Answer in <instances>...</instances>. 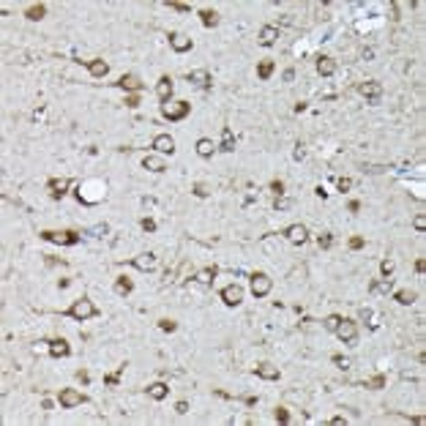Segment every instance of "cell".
<instances>
[{
  "label": "cell",
  "mask_w": 426,
  "mask_h": 426,
  "mask_svg": "<svg viewBox=\"0 0 426 426\" xmlns=\"http://www.w3.org/2000/svg\"><path fill=\"white\" fill-rule=\"evenodd\" d=\"M63 314L71 317V320H77V323H85V320H90V317H96L98 309H96V303L90 301V298H77Z\"/></svg>",
  "instance_id": "cell-1"
},
{
  "label": "cell",
  "mask_w": 426,
  "mask_h": 426,
  "mask_svg": "<svg viewBox=\"0 0 426 426\" xmlns=\"http://www.w3.org/2000/svg\"><path fill=\"white\" fill-rule=\"evenodd\" d=\"M41 238H44V241H49V243H58V246H77V243L82 241V235L74 232V230H69V232H63V235L52 232V230H44Z\"/></svg>",
  "instance_id": "cell-2"
},
{
  "label": "cell",
  "mask_w": 426,
  "mask_h": 426,
  "mask_svg": "<svg viewBox=\"0 0 426 426\" xmlns=\"http://www.w3.org/2000/svg\"><path fill=\"white\" fill-rule=\"evenodd\" d=\"M189 112H192V104L189 101H175V104H164V107H161V115H164L170 123H178V120L189 117Z\"/></svg>",
  "instance_id": "cell-3"
},
{
  "label": "cell",
  "mask_w": 426,
  "mask_h": 426,
  "mask_svg": "<svg viewBox=\"0 0 426 426\" xmlns=\"http://www.w3.org/2000/svg\"><path fill=\"white\" fill-rule=\"evenodd\" d=\"M58 402H60L63 410H74V407L85 405V402H88V396H85V393H79L77 388H63V391L58 393Z\"/></svg>",
  "instance_id": "cell-4"
},
{
  "label": "cell",
  "mask_w": 426,
  "mask_h": 426,
  "mask_svg": "<svg viewBox=\"0 0 426 426\" xmlns=\"http://www.w3.org/2000/svg\"><path fill=\"white\" fill-rule=\"evenodd\" d=\"M339 339H342L344 344H350V347H358V325L352 323V320H344L342 317V323H339V328L333 330Z\"/></svg>",
  "instance_id": "cell-5"
},
{
  "label": "cell",
  "mask_w": 426,
  "mask_h": 426,
  "mask_svg": "<svg viewBox=\"0 0 426 426\" xmlns=\"http://www.w3.org/2000/svg\"><path fill=\"white\" fill-rule=\"evenodd\" d=\"M271 287H273V279H271L268 273H252V292H254V298H265L271 292Z\"/></svg>",
  "instance_id": "cell-6"
},
{
  "label": "cell",
  "mask_w": 426,
  "mask_h": 426,
  "mask_svg": "<svg viewBox=\"0 0 426 426\" xmlns=\"http://www.w3.org/2000/svg\"><path fill=\"white\" fill-rule=\"evenodd\" d=\"M129 265H134V268L142 271V273H151V271H156V268H158V257L153 254V252H145V254L131 257Z\"/></svg>",
  "instance_id": "cell-7"
},
{
  "label": "cell",
  "mask_w": 426,
  "mask_h": 426,
  "mask_svg": "<svg viewBox=\"0 0 426 426\" xmlns=\"http://www.w3.org/2000/svg\"><path fill=\"white\" fill-rule=\"evenodd\" d=\"M358 90H361V96H364L369 104H380V98H383V85L374 82V79L361 82V85H358Z\"/></svg>",
  "instance_id": "cell-8"
},
{
  "label": "cell",
  "mask_w": 426,
  "mask_h": 426,
  "mask_svg": "<svg viewBox=\"0 0 426 426\" xmlns=\"http://www.w3.org/2000/svg\"><path fill=\"white\" fill-rule=\"evenodd\" d=\"M284 238H287L292 246H303V243L309 241V230L303 227V224H290V227L284 230Z\"/></svg>",
  "instance_id": "cell-9"
},
{
  "label": "cell",
  "mask_w": 426,
  "mask_h": 426,
  "mask_svg": "<svg viewBox=\"0 0 426 426\" xmlns=\"http://www.w3.org/2000/svg\"><path fill=\"white\" fill-rule=\"evenodd\" d=\"M221 301L227 303V306H241V303H243V287H238V284H227V287L221 290Z\"/></svg>",
  "instance_id": "cell-10"
},
{
  "label": "cell",
  "mask_w": 426,
  "mask_h": 426,
  "mask_svg": "<svg viewBox=\"0 0 426 426\" xmlns=\"http://www.w3.org/2000/svg\"><path fill=\"white\" fill-rule=\"evenodd\" d=\"M172 90H175V85H172L170 74H164V77H161V79L156 82V96H158V101H161V107H164V104H170Z\"/></svg>",
  "instance_id": "cell-11"
},
{
  "label": "cell",
  "mask_w": 426,
  "mask_h": 426,
  "mask_svg": "<svg viewBox=\"0 0 426 426\" xmlns=\"http://www.w3.org/2000/svg\"><path fill=\"white\" fill-rule=\"evenodd\" d=\"M254 374H257L260 380H268V383H273V380L282 377L279 366H273V364H257V366H254Z\"/></svg>",
  "instance_id": "cell-12"
},
{
  "label": "cell",
  "mask_w": 426,
  "mask_h": 426,
  "mask_svg": "<svg viewBox=\"0 0 426 426\" xmlns=\"http://www.w3.org/2000/svg\"><path fill=\"white\" fill-rule=\"evenodd\" d=\"M170 47L172 52H178V55H183V52H189L192 49V39L183 33H170Z\"/></svg>",
  "instance_id": "cell-13"
},
{
  "label": "cell",
  "mask_w": 426,
  "mask_h": 426,
  "mask_svg": "<svg viewBox=\"0 0 426 426\" xmlns=\"http://www.w3.org/2000/svg\"><path fill=\"white\" fill-rule=\"evenodd\" d=\"M85 66H88V71H90L93 79H104V77L110 74V63H104L101 58H96V60H85Z\"/></svg>",
  "instance_id": "cell-14"
},
{
  "label": "cell",
  "mask_w": 426,
  "mask_h": 426,
  "mask_svg": "<svg viewBox=\"0 0 426 426\" xmlns=\"http://www.w3.org/2000/svg\"><path fill=\"white\" fill-rule=\"evenodd\" d=\"M186 79H189L192 85H197V88H202V90L211 88V74H208L205 69H194V71H189V74H186Z\"/></svg>",
  "instance_id": "cell-15"
},
{
  "label": "cell",
  "mask_w": 426,
  "mask_h": 426,
  "mask_svg": "<svg viewBox=\"0 0 426 426\" xmlns=\"http://www.w3.org/2000/svg\"><path fill=\"white\" fill-rule=\"evenodd\" d=\"M339 71V63L333 60V58H317V74L320 77H333Z\"/></svg>",
  "instance_id": "cell-16"
},
{
  "label": "cell",
  "mask_w": 426,
  "mask_h": 426,
  "mask_svg": "<svg viewBox=\"0 0 426 426\" xmlns=\"http://www.w3.org/2000/svg\"><path fill=\"white\" fill-rule=\"evenodd\" d=\"M153 148H156L158 153H175V139L170 137V134H156L153 137Z\"/></svg>",
  "instance_id": "cell-17"
},
{
  "label": "cell",
  "mask_w": 426,
  "mask_h": 426,
  "mask_svg": "<svg viewBox=\"0 0 426 426\" xmlns=\"http://www.w3.org/2000/svg\"><path fill=\"white\" fill-rule=\"evenodd\" d=\"M49 355L52 358H69L71 355V347L66 339H52L49 342Z\"/></svg>",
  "instance_id": "cell-18"
},
{
  "label": "cell",
  "mask_w": 426,
  "mask_h": 426,
  "mask_svg": "<svg viewBox=\"0 0 426 426\" xmlns=\"http://www.w3.org/2000/svg\"><path fill=\"white\" fill-rule=\"evenodd\" d=\"M276 39H279V25H262V30H260V44L262 47H273Z\"/></svg>",
  "instance_id": "cell-19"
},
{
  "label": "cell",
  "mask_w": 426,
  "mask_h": 426,
  "mask_svg": "<svg viewBox=\"0 0 426 426\" xmlns=\"http://www.w3.org/2000/svg\"><path fill=\"white\" fill-rule=\"evenodd\" d=\"M47 189H49V197H52V199H60L63 194H66V189H69V180H66V178H60V180L49 178L47 180Z\"/></svg>",
  "instance_id": "cell-20"
},
{
  "label": "cell",
  "mask_w": 426,
  "mask_h": 426,
  "mask_svg": "<svg viewBox=\"0 0 426 426\" xmlns=\"http://www.w3.org/2000/svg\"><path fill=\"white\" fill-rule=\"evenodd\" d=\"M115 88H120V90H131V93H139L142 90V82H139L134 74H123L120 79L115 82Z\"/></svg>",
  "instance_id": "cell-21"
},
{
  "label": "cell",
  "mask_w": 426,
  "mask_h": 426,
  "mask_svg": "<svg viewBox=\"0 0 426 426\" xmlns=\"http://www.w3.org/2000/svg\"><path fill=\"white\" fill-rule=\"evenodd\" d=\"M142 170L156 172V175H158V172H164V170H167V164H164V158H161V156H153V153H151V156H145V158H142Z\"/></svg>",
  "instance_id": "cell-22"
},
{
  "label": "cell",
  "mask_w": 426,
  "mask_h": 426,
  "mask_svg": "<svg viewBox=\"0 0 426 426\" xmlns=\"http://www.w3.org/2000/svg\"><path fill=\"white\" fill-rule=\"evenodd\" d=\"M224 153H232L235 151V134L230 126H221V145H219Z\"/></svg>",
  "instance_id": "cell-23"
},
{
  "label": "cell",
  "mask_w": 426,
  "mask_h": 426,
  "mask_svg": "<svg viewBox=\"0 0 426 426\" xmlns=\"http://www.w3.org/2000/svg\"><path fill=\"white\" fill-rule=\"evenodd\" d=\"M148 396L156 399V402H161V399L170 396V385H167V383H153V385H148Z\"/></svg>",
  "instance_id": "cell-24"
},
{
  "label": "cell",
  "mask_w": 426,
  "mask_h": 426,
  "mask_svg": "<svg viewBox=\"0 0 426 426\" xmlns=\"http://www.w3.org/2000/svg\"><path fill=\"white\" fill-rule=\"evenodd\" d=\"M216 273H219V268H216V265H208V268H202V271L197 273V282L202 284V287H208V284H213Z\"/></svg>",
  "instance_id": "cell-25"
},
{
  "label": "cell",
  "mask_w": 426,
  "mask_h": 426,
  "mask_svg": "<svg viewBox=\"0 0 426 426\" xmlns=\"http://www.w3.org/2000/svg\"><path fill=\"white\" fill-rule=\"evenodd\" d=\"M213 151H216V145H213V139H208V137L197 139V153H199L202 158H211V156H213Z\"/></svg>",
  "instance_id": "cell-26"
},
{
  "label": "cell",
  "mask_w": 426,
  "mask_h": 426,
  "mask_svg": "<svg viewBox=\"0 0 426 426\" xmlns=\"http://www.w3.org/2000/svg\"><path fill=\"white\" fill-rule=\"evenodd\" d=\"M131 290H134V284H131L129 276H117L115 279V292L117 295H131Z\"/></svg>",
  "instance_id": "cell-27"
},
{
  "label": "cell",
  "mask_w": 426,
  "mask_h": 426,
  "mask_svg": "<svg viewBox=\"0 0 426 426\" xmlns=\"http://www.w3.org/2000/svg\"><path fill=\"white\" fill-rule=\"evenodd\" d=\"M391 290H393V279H391V276H388V279H380V282H371L369 292H374V295H377V292H385V295H388Z\"/></svg>",
  "instance_id": "cell-28"
},
{
  "label": "cell",
  "mask_w": 426,
  "mask_h": 426,
  "mask_svg": "<svg viewBox=\"0 0 426 426\" xmlns=\"http://www.w3.org/2000/svg\"><path fill=\"white\" fill-rule=\"evenodd\" d=\"M415 298H418V295H415L412 290H396V292H393V301L402 303V306H410V303H415Z\"/></svg>",
  "instance_id": "cell-29"
},
{
  "label": "cell",
  "mask_w": 426,
  "mask_h": 426,
  "mask_svg": "<svg viewBox=\"0 0 426 426\" xmlns=\"http://www.w3.org/2000/svg\"><path fill=\"white\" fill-rule=\"evenodd\" d=\"M199 19H202L205 28H216V25H219V14H216L213 8H202V11H199Z\"/></svg>",
  "instance_id": "cell-30"
},
{
  "label": "cell",
  "mask_w": 426,
  "mask_h": 426,
  "mask_svg": "<svg viewBox=\"0 0 426 426\" xmlns=\"http://www.w3.org/2000/svg\"><path fill=\"white\" fill-rule=\"evenodd\" d=\"M25 17H28L30 22H39V19H44V17H47V6H41V3H39V6H30L28 11H25Z\"/></svg>",
  "instance_id": "cell-31"
},
{
  "label": "cell",
  "mask_w": 426,
  "mask_h": 426,
  "mask_svg": "<svg viewBox=\"0 0 426 426\" xmlns=\"http://www.w3.org/2000/svg\"><path fill=\"white\" fill-rule=\"evenodd\" d=\"M273 69H276V66H273V60H262L260 66H257V77H260V79H271Z\"/></svg>",
  "instance_id": "cell-32"
},
{
  "label": "cell",
  "mask_w": 426,
  "mask_h": 426,
  "mask_svg": "<svg viewBox=\"0 0 426 426\" xmlns=\"http://www.w3.org/2000/svg\"><path fill=\"white\" fill-rule=\"evenodd\" d=\"M126 371V364L123 366H117V371L115 374H104V385H110V388H117L120 385V374Z\"/></svg>",
  "instance_id": "cell-33"
},
{
  "label": "cell",
  "mask_w": 426,
  "mask_h": 426,
  "mask_svg": "<svg viewBox=\"0 0 426 426\" xmlns=\"http://www.w3.org/2000/svg\"><path fill=\"white\" fill-rule=\"evenodd\" d=\"M385 374H377V377H371V380H366L364 383V388H371V391H380V388H385Z\"/></svg>",
  "instance_id": "cell-34"
},
{
  "label": "cell",
  "mask_w": 426,
  "mask_h": 426,
  "mask_svg": "<svg viewBox=\"0 0 426 426\" xmlns=\"http://www.w3.org/2000/svg\"><path fill=\"white\" fill-rule=\"evenodd\" d=\"M339 323H342V317H339V314H328V317H325V320H323V328L333 333V330L339 328Z\"/></svg>",
  "instance_id": "cell-35"
},
{
  "label": "cell",
  "mask_w": 426,
  "mask_h": 426,
  "mask_svg": "<svg viewBox=\"0 0 426 426\" xmlns=\"http://www.w3.org/2000/svg\"><path fill=\"white\" fill-rule=\"evenodd\" d=\"M393 271H396V262H393V260H383V262H380V273H383L385 279H388Z\"/></svg>",
  "instance_id": "cell-36"
},
{
  "label": "cell",
  "mask_w": 426,
  "mask_h": 426,
  "mask_svg": "<svg viewBox=\"0 0 426 426\" xmlns=\"http://www.w3.org/2000/svg\"><path fill=\"white\" fill-rule=\"evenodd\" d=\"M317 246H320V249H330V246H333V235H330V232L317 235Z\"/></svg>",
  "instance_id": "cell-37"
},
{
  "label": "cell",
  "mask_w": 426,
  "mask_h": 426,
  "mask_svg": "<svg viewBox=\"0 0 426 426\" xmlns=\"http://www.w3.org/2000/svg\"><path fill=\"white\" fill-rule=\"evenodd\" d=\"M336 186H339V192H350V189H352V186H355V180H352V178H336Z\"/></svg>",
  "instance_id": "cell-38"
},
{
  "label": "cell",
  "mask_w": 426,
  "mask_h": 426,
  "mask_svg": "<svg viewBox=\"0 0 426 426\" xmlns=\"http://www.w3.org/2000/svg\"><path fill=\"white\" fill-rule=\"evenodd\" d=\"M273 208H276V211H287V208H292V199H290V197H276Z\"/></svg>",
  "instance_id": "cell-39"
},
{
  "label": "cell",
  "mask_w": 426,
  "mask_h": 426,
  "mask_svg": "<svg viewBox=\"0 0 426 426\" xmlns=\"http://www.w3.org/2000/svg\"><path fill=\"white\" fill-rule=\"evenodd\" d=\"M158 328L164 330V333H172V330H178V323L175 320H158Z\"/></svg>",
  "instance_id": "cell-40"
},
{
  "label": "cell",
  "mask_w": 426,
  "mask_h": 426,
  "mask_svg": "<svg viewBox=\"0 0 426 426\" xmlns=\"http://www.w3.org/2000/svg\"><path fill=\"white\" fill-rule=\"evenodd\" d=\"M330 361H333L339 369H350V366H352V361H350V358H344V355H333Z\"/></svg>",
  "instance_id": "cell-41"
},
{
  "label": "cell",
  "mask_w": 426,
  "mask_h": 426,
  "mask_svg": "<svg viewBox=\"0 0 426 426\" xmlns=\"http://www.w3.org/2000/svg\"><path fill=\"white\" fill-rule=\"evenodd\" d=\"M139 227H142L145 232H156V221H153L151 216H145V219L139 221Z\"/></svg>",
  "instance_id": "cell-42"
},
{
  "label": "cell",
  "mask_w": 426,
  "mask_h": 426,
  "mask_svg": "<svg viewBox=\"0 0 426 426\" xmlns=\"http://www.w3.org/2000/svg\"><path fill=\"white\" fill-rule=\"evenodd\" d=\"M412 227L418 230V232H424V230H426V216H424V213H418V216L412 219Z\"/></svg>",
  "instance_id": "cell-43"
},
{
  "label": "cell",
  "mask_w": 426,
  "mask_h": 426,
  "mask_svg": "<svg viewBox=\"0 0 426 426\" xmlns=\"http://www.w3.org/2000/svg\"><path fill=\"white\" fill-rule=\"evenodd\" d=\"M276 421H279V424H290V410H284V407H276Z\"/></svg>",
  "instance_id": "cell-44"
},
{
  "label": "cell",
  "mask_w": 426,
  "mask_h": 426,
  "mask_svg": "<svg viewBox=\"0 0 426 426\" xmlns=\"http://www.w3.org/2000/svg\"><path fill=\"white\" fill-rule=\"evenodd\" d=\"M268 189L276 194V197H282V194H284V183H282V180H271V186H268Z\"/></svg>",
  "instance_id": "cell-45"
},
{
  "label": "cell",
  "mask_w": 426,
  "mask_h": 426,
  "mask_svg": "<svg viewBox=\"0 0 426 426\" xmlns=\"http://www.w3.org/2000/svg\"><path fill=\"white\" fill-rule=\"evenodd\" d=\"M167 6H170L172 11H180V14H189V11H192V6H186V3H167Z\"/></svg>",
  "instance_id": "cell-46"
},
{
  "label": "cell",
  "mask_w": 426,
  "mask_h": 426,
  "mask_svg": "<svg viewBox=\"0 0 426 426\" xmlns=\"http://www.w3.org/2000/svg\"><path fill=\"white\" fill-rule=\"evenodd\" d=\"M192 192H194V197H199V199H205V197H208V189H205L202 183H194Z\"/></svg>",
  "instance_id": "cell-47"
},
{
  "label": "cell",
  "mask_w": 426,
  "mask_h": 426,
  "mask_svg": "<svg viewBox=\"0 0 426 426\" xmlns=\"http://www.w3.org/2000/svg\"><path fill=\"white\" fill-rule=\"evenodd\" d=\"M90 235H93V238H101V235H107V224H96V227L90 230Z\"/></svg>",
  "instance_id": "cell-48"
},
{
  "label": "cell",
  "mask_w": 426,
  "mask_h": 426,
  "mask_svg": "<svg viewBox=\"0 0 426 426\" xmlns=\"http://www.w3.org/2000/svg\"><path fill=\"white\" fill-rule=\"evenodd\" d=\"M350 249H352V252H358V249H364V238H361V235L350 238Z\"/></svg>",
  "instance_id": "cell-49"
},
{
  "label": "cell",
  "mask_w": 426,
  "mask_h": 426,
  "mask_svg": "<svg viewBox=\"0 0 426 426\" xmlns=\"http://www.w3.org/2000/svg\"><path fill=\"white\" fill-rule=\"evenodd\" d=\"M126 107H131V110H134V107H139V96H137V93L126 96Z\"/></svg>",
  "instance_id": "cell-50"
},
{
  "label": "cell",
  "mask_w": 426,
  "mask_h": 426,
  "mask_svg": "<svg viewBox=\"0 0 426 426\" xmlns=\"http://www.w3.org/2000/svg\"><path fill=\"white\" fill-rule=\"evenodd\" d=\"M303 156H306V151H303V145L298 142V145H295V153H292V158H295V161H301Z\"/></svg>",
  "instance_id": "cell-51"
},
{
  "label": "cell",
  "mask_w": 426,
  "mask_h": 426,
  "mask_svg": "<svg viewBox=\"0 0 426 426\" xmlns=\"http://www.w3.org/2000/svg\"><path fill=\"white\" fill-rule=\"evenodd\" d=\"M175 412H178V415H186V412H189V402H178V405H175Z\"/></svg>",
  "instance_id": "cell-52"
},
{
  "label": "cell",
  "mask_w": 426,
  "mask_h": 426,
  "mask_svg": "<svg viewBox=\"0 0 426 426\" xmlns=\"http://www.w3.org/2000/svg\"><path fill=\"white\" fill-rule=\"evenodd\" d=\"M328 424H330V426H344V424H347V421H344L342 415H333V418H330Z\"/></svg>",
  "instance_id": "cell-53"
},
{
  "label": "cell",
  "mask_w": 426,
  "mask_h": 426,
  "mask_svg": "<svg viewBox=\"0 0 426 426\" xmlns=\"http://www.w3.org/2000/svg\"><path fill=\"white\" fill-rule=\"evenodd\" d=\"M295 79V69H287L284 71V82H292Z\"/></svg>",
  "instance_id": "cell-54"
},
{
  "label": "cell",
  "mask_w": 426,
  "mask_h": 426,
  "mask_svg": "<svg viewBox=\"0 0 426 426\" xmlns=\"http://www.w3.org/2000/svg\"><path fill=\"white\" fill-rule=\"evenodd\" d=\"M314 194H317L320 199H325V197H328V192H325V186H317V189H314Z\"/></svg>",
  "instance_id": "cell-55"
},
{
  "label": "cell",
  "mask_w": 426,
  "mask_h": 426,
  "mask_svg": "<svg viewBox=\"0 0 426 426\" xmlns=\"http://www.w3.org/2000/svg\"><path fill=\"white\" fill-rule=\"evenodd\" d=\"M243 405H246V407H257V396H246V399H243Z\"/></svg>",
  "instance_id": "cell-56"
},
{
  "label": "cell",
  "mask_w": 426,
  "mask_h": 426,
  "mask_svg": "<svg viewBox=\"0 0 426 426\" xmlns=\"http://www.w3.org/2000/svg\"><path fill=\"white\" fill-rule=\"evenodd\" d=\"M424 268H426V262L424 260H415V273H424Z\"/></svg>",
  "instance_id": "cell-57"
},
{
  "label": "cell",
  "mask_w": 426,
  "mask_h": 426,
  "mask_svg": "<svg viewBox=\"0 0 426 426\" xmlns=\"http://www.w3.org/2000/svg\"><path fill=\"white\" fill-rule=\"evenodd\" d=\"M303 110H306V101H298V104H295V112H298V115H301Z\"/></svg>",
  "instance_id": "cell-58"
},
{
  "label": "cell",
  "mask_w": 426,
  "mask_h": 426,
  "mask_svg": "<svg viewBox=\"0 0 426 426\" xmlns=\"http://www.w3.org/2000/svg\"><path fill=\"white\" fill-rule=\"evenodd\" d=\"M350 211L358 213V211H361V202H355V199H352V202H350Z\"/></svg>",
  "instance_id": "cell-59"
}]
</instances>
